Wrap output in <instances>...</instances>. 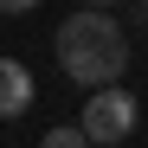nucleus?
<instances>
[{
    "label": "nucleus",
    "mask_w": 148,
    "mask_h": 148,
    "mask_svg": "<svg viewBox=\"0 0 148 148\" xmlns=\"http://www.w3.org/2000/svg\"><path fill=\"white\" fill-rule=\"evenodd\" d=\"M135 122H142V103H135L129 90L97 84V90H90V103H84V122H77V129H84L90 142H129V135H135Z\"/></svg>",
    "instance_id": "obj_2"
},
{
    "label": "nucleus",
    "mask_w": 148,
    "mask_h": 148,
    "mask_svg": "<svg viewBox=\"0 0 148 148\" xmlns=\"http://www.w3.org/2000/svg\"><path fill=\"white\" fill-rule=\"evenodd\" d=\"M32 97H39V84H32V71L19 64V58H0V122L26 116V110H32Z\"/></svg>",
    "instance_id": "obj_3"
},
{
    "label": "nucleus",
    "mask_w": 148,
    "mask_h": 148,
    "mask_svg": "<svg viewBox=\"0 0 148 148\" xmlns=\"http://www.w3.org/2000/svg\"><path fill=\"white\" fill-rule=\"evenodd\" d=\"M84 7H116V0H84Z\"/></svg>",
    "instance_id": "obj_7"
},
{
    "label": "nucleus",
    "mask_w": 148,
    "mask_h": 148,
    "mask_svg": "<svg viewBox=\"0 0 148 148\" xmlns=\"http://www.w3.org/2000/svg\"><path fill=\"white\" fill-rule=\"evenodd\" d=\"M39 0H0V13H32Z\"/></svg>",
    "instance_id": "obj_5"
},
{
    "label": "nucleus",
    "mask_w": 148,
    "mask_h": 148,
    "mask_svg": "<svg viewBox=\"0 0 148 148\" xmlns=\"http://www.w3.org/2000/svg\"><path fill=\"white\" fill-rule=\"evenodd\" d=\"M52 52L64 64L71 84H122V71H129V32L110 19V7H77L52 32Z\"/></svg>",
    "instance_id": "obj_1"
},
{
    "label": "nucleus",
    "mask_w": 148,
    "mask_h": 148,
    "mask_svg": "<svg viewBox=\"0 0 148 148\" xmlns=\"http://www.w3.org/2000/svg\"><path fill=\"white\" fill-rule=\"evenodd\" d=\"M39 148H97V142H90L84 129H52V135H45Z\"/></svg>",
    "instance_id": "obj_4"
},
{
    "label": "nucleus",
    "mask_w": 148,
    "mask_h": 148,
    "mask_svg": "<svg viewBox=\"0 0 148 148\" xmlns=\"http://www.w3.org/2000/svg\"><path fill=\"white\" fill-rule=\"evenodd\" d=\"M129 13H135V26H148V0H129Z\"/></svg>",
    "instance_id": "obj_6"
}]
</instances>
